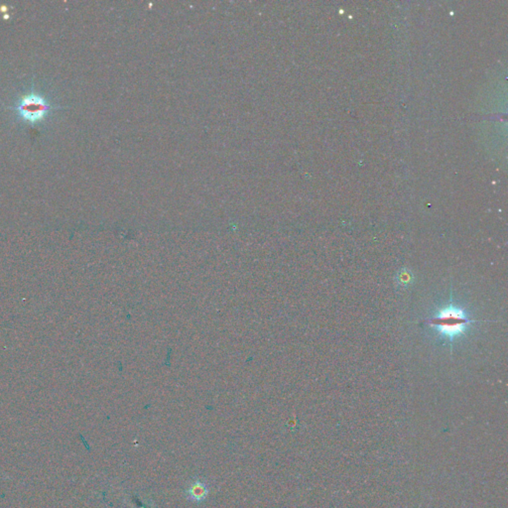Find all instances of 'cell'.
Returning a JSON list of instances; mask_svg holds the SVG:
<instances>
[{"instance_id": "2", "label": "cell", "mask_w": 508, "mask_h": 508, "mask_svg": "<svg viewBox=\"0 0 508 508\" xmlns=\"http://www.w3.org/2000/svg\"><path fill=\"white\" fill-rule=\"evenodd\" d=\"M49 109V107L43 101L41 97L29 95L20 105V113L29 121H35L40 118L43 113Z\"/></svg>"}, {"instance_id": "3", "label": "cell", "mask_w": 508, "mask_h": 508, "mask_svg": "<svg viewBox=\"0 0 508 508\" xmlns=\"http://www.w3.org/2000/svg\"><path fill=\"white\" fill-rule=\"evenodd\" d=\"M186 498L193 502H202L209 494V486L200 480H196L185 491Z\"/></svg>"}, {"instance_id": "4", "label": "cell", "mask_w": 508, "mask_h": 508, "mask_svg": "<svg viewBox=\"0 0 508 508\" xmlns=\"http://www.w3.org/2000/svg\"><path fill=\"white\" fill-rule=\"evenodd\" d=\"M396 281L399 286L407 287L408 285H410L412 283L411 282L412 281V273L408 269L403 268L398 272L397 277H396Z\"/></svg>"}, {"instance_id": "1", "label": "cell", "mask_w": 508, "mask_h": 508, "mask_svg": "<svg viewBox=\"0 0 508 508\" xmlns=\"http://www.w3.org/2000/svg\"><path fill=\"white\" fill-rule=\"evenodd\" d=\"M479 322V320L471 318L467 311L453 302L452 291L449 301L439 307L430 318L424 320V324L430 328L432 336L442 344H450L452 351V344L464 338L471 327Z\"/></svg>"}]
</instances>
